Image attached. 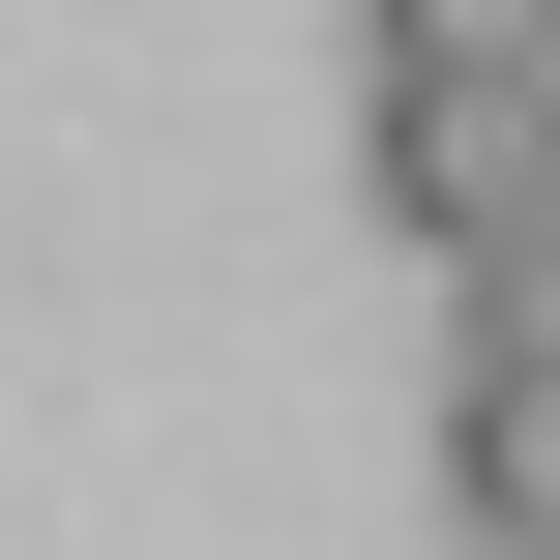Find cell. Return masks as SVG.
<instances>
[{
    "instance_id": "cell-4",
    "label": "cell",
    "mask_w": 560,
    "mask_h": 560,
    "mask_svg": "<svg viewBox=\"0 0 560 560\" xmlns=\"http://www.w3.org/2000/svg\"><path fill=\"white\" fill-rule=\"evenodd\" d=\"M532 236H560V148H532Z\"/></svg>"
},
{
    "instance_id": "cell-2",
    "label": "cell",
    "mask_w": 560,
    "mask_h": 560,
    "mask_svg": "<svg viewBox=\"0 0 560 560\" xmlns=\"http://www.w3.org/2000/svg\"><path fill=\"white\" fill-rule=\"evenodd\" d=\"M532 148H560V89H384L354 118V177H384V236L472 295V266H532Z\"/></svg>"
},
{
    "instance_id": "cell-3",
    "label": "cell",
    "mask_w": 560,
    "mask_h": 560,
    "mask_svg": "<svg viewBox=\"0 0 560 560\" xmlns=\"http://www.w3.org/2000/svg\"><path fill=\"white\" fill-rule=\"evenodd\" d=\"M384 89H560V0H354Z\"/></svg>"
},
{
    "instance_id": "cell-1",
    "label": "cell",
    "mask_w": 560,
    "mask_h": 560,
    "mask_svg": "<svg viewBox=\"0 0 560 560\" xmlns=\"http://www.w3.org/2000/svg\"><path fill=\"white\" fill-rule=\"evenodd\" d=\"M443 502L472 560H560V236L472 266V325H443Z\"/></svg>"
}]
</instances>
